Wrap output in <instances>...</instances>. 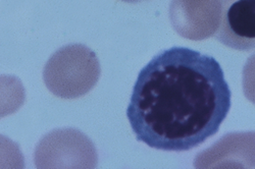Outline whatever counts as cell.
Returning a JSON list of instances; mask_svg holds the SVG:
<instances>
[{
	"label": "cell",
	"instance_id": "obj_3",
	"mask_svg": "<svg viewBox=\"0 0 255 169\" xmlns=\"http://www.w3.org/2000/svg\"><path fill=\"white\" fill-rule=\"evenodd\" d=\"M121 1L127 2V3H141L145 1H150V0H121Z\"/></svg>",
	"mask_w": 255,
	"mask_h": 169
},
{
	"label": "cell",
	"instance_id": "obj_1",
	"mask_svg": "<svg viewBox=\"0 0 255 169\" xmlns=\"http://www.w3.org/2000/svg\"><path fill=\"white\" fill-rule=\"evenodd\" d=\"M231 106L232 92L218 60L175 46L140 71L127 117L137 141L156 150L184 152L215 136Z\"/></svg>",
	"mask_w": 255,
	"mask_h": 169
},
{
	"label": "cell",
	"instance_id": "obj_2",
	"mask_svg": "<svg viewBox=\"0 0 255 169\" xmlns=\"http://www.w3.org/2000/svg\"><path fill=\"white\" fill-rule=\"evenodd\" d=\"M220 3L218 41L237 51L255 50V0H220Z\"/></svg>",
	"mask_w": 255,
	"mask_h": 169
}]
</instances>
